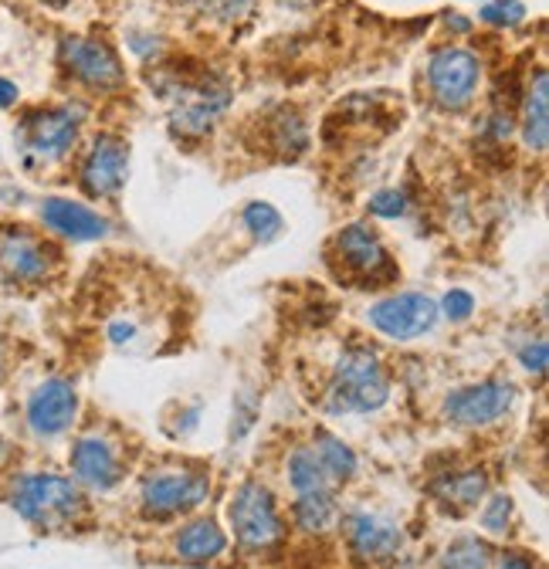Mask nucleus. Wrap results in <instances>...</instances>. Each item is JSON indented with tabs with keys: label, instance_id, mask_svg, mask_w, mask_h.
<instances>
[{
	"label": "nucleus",
	"instance_id": "8",
	"mask_svg": "<svg viewBox=\"0 0 549 569\" xmlns=\"http://www.w3.org/2000/svg\"><path fill=\"white\" fill-rule=\"evenodd\" d=\"M208 491H211V478L203 471H187V468L153 471L140 485V509L150 519H170L197 509L208 498Z\"/></svg>",
	"mask_w": 549,
	"mask_h": 569
},
{
	"label": "nucleus",
	"instance_id": "28",
	"mask_svg": "<svg viewBox=\"0 0 549 569\" xmlns=\"http://www.w3.org/2000/svg\"><path fill=\"white\" fill-rule=\"evenodd\" d=\"M478 18L492 28H516V24H522L526 8L519 0H489V4H482V11H478Z\"/></svg>",
	"mask_w": 549,
	"mask_h": 569
},
{
	"label": "nucleus",
	"instance_id": "26",
	"mask_svg": "<svg viewBox=\"0 0 549 569\" xmlns=\"http://www.w3.org/2000/svg\"><path fill=\"white\" fill-rule=\"evenodd\" d=\"M441 569H492V549L475 536H465L445 552Z\"/></svg>",
	"mask_w": 549,
	"mask_h": 569
},
{
	"label": "nucleus",
	"instance_id": "15",
	"mask_svg": "<svg viewBox=\"0 0 549 569\" xmlns=\"http://www.w3.org/2000/svg\"><path fill=\"white\" fill-rule=\"evenodd\" d=\"M347 542L360 562H383L400 552L403 532L397 522H390L377 512H353L347 519Z\"/></svg>",
	"mask_w": 549,
	"mask_h": 569
},
{
	"label": "nucleus",
	"instance_id": "35",
	"mask_svg": "<svg viewBox=\"0 0 549 569\" xmlns=\"http://www.w3.org/2000/svg\"><path fill=\"white\" fill-rule=\"evenodd\" d=\"M18 102V86L8 82V79H0V109H11Z\"/></svg>",
	"mask_w": 549,
	"mask_h": 569
},
{
	"label": "nucleus",
	"instance_id": "27",
	"mask_svg": "<svg viewBox=\"0 0 549 569\" xmlns=\"http://www.w3.org/2000/svg\"><path fill=\"white\" fill-rule=\"evenodd\" d=\"M190 4L211 21H221V24H234L241 21L244 14H251V4L254 0H190Z\"/></svg>",
	"mask_w": 549,
	"mask_h": 569
},
{
	"label": "nucleus",
	"instance_id": "19",
	"mask_svg": "<svg viewBox=\"0 0 549 569\" xmlns=\"http://www.w3.org/2000/svg\"><path fill=\"white\" fill-rule=\"evenodd\" d=\"M224 549H228V536L211 519H197L183 526L177 536V556L183 562H208V559H218Z\"/></svg>",
	"mask_w": 549,
	"mask_h": 569
},
{
	"label": "nucleus",
	"instance_id": "21",
	"mask_svg": "<svg viewBox=\"0 0 549 569\" xmlns=\"http://www.w3.org/2000/svg\"><path fill=\"white\" fill-rule=\"evenodd\" d=\"M289 485L296 488V495H312V491H332L336 481L312 448H296L289 458Z\"/></svg>",
	"mask_w": 549,
	"mask_h": 569
},
{
	"label": "nucleus",
	"instance_id": "20",
	"mask_svg": "<svg viewBox=\"0 0 549 569\" xmlns=\"http://www.w3.org/2000/svg\"><path fill=\"white\" fill-rule=\"evenodd\" d=\"M292 519L302 532H326L336 526L339 509H336V498L332 491H312V495H299L296 506H292Z\"/></svg>",
	"mask_w": 549,
	"mask_h": 569
},
{
	"label": "nucleus",
	"instance_id": "9",
	"mask_svg": "<svg viewBox=\"0 0 549 569\" xmlns=\"http://www.w3.org/2000/svg\"><path fill=\"white\" fill-rule=\"evenodd\" d=\"M61 64L76 82L89 89H119L126 82V68L116 48L102 38H64L61 41Z\"/></svg>",
	"mask_w": 549,
	"mask_h": 569
},
{
	"label": "nucleus",
	"instance_id": "17",
	"mask_svg": "<svg viewBox=\"0 0 549 569\" xmlns=\"http://www.w3.org/2000/svg\"><path fill=\"white\" fill-rule=\"evenodd\" d=\"M41 221L68 241H99L109 234V221L102 213H96L89 203L64 197H48L41 203Z\"/></svg>",
	"mask_w": 549,
	"mask_h": 569
},
{
	"label": "nucleus",
	"instance_id": "37",
	"mask_svg": "<svg viewBox=\"0 0 549 569\" xmlns=\"http://www.w3.org/2000/svg\"><path fill=\"white\" fill-rule=\"evenodd\" d=\"M41 4H48V8H64L68 0H41Z\"/></svg>",
	"mask_w": 549,
	"mask_h": 569
},
{
	"label": "nucleus",
	"instance_id": "12",
	"mask_svg": "<svg viewBox=\"0 0 549 569\" xmlns=\"http://www.w3.org/2000/svg\"><path fill=\"white\" fill-rule=\"evenodd\" d=\"M129 177V142L119 136H96L82 160V190L89 197H116Z\"/></svg>",
	"mask_w": 549,
	"mask_h": 569
},
{
	"label": "nucleus",
	"instance_id": "33",
	"mask_svg": "<svg viewBox=\"0 0 549 569\" xmlns=\"http://www.w3.org/2000/svg\"><path fill=\"white\" fill-rule=\"evenodd\" d=\"M441 309H445V316H448L451 322H465V319L475 312V299H471V292H465V289H451V292L445 296Z\"/></svg>",
	"mask_w": 549,
	"mask_h": 569
},
{
	"label": "nucleus",
	"instance_id": "16",
	"mask_svg": "<svg viewBox=\"0 0 549 569\" xmlns=\"http://www.w3.org/2000/svg\"><path fill=\"white\" fill-rule=\"evenodd\" d=\"M72 475H76V485H86L92 491L116 488L119 478H122V465H119L116 445L99 438V435L79 438L76 448H72Z\"/></svg>",
	"mask_w": 549,
	"mask_h": 569
},
{
	"label": "nucleus",
	"instance_id": "7",
	"mask_svg": "<svg viewBox=\"0 0 549 569\" xmlns=\"http://www.w3.org/2000/svg\"><path fill=\"white\" fill-rule=\"evenodd\" d=\"M478 82H482V61H478V54L468 48L448 44L428 58V92H431L435 106H441L448 112L465 109L475 99Z\"/></svg>",
	"mask_w": 549,
	"mask_h": 569
},
{
	"label": "nucleus",
	"instance_id": "24",
	"mask_svg": "<svg viewBox=\"0 0 549 569\" xmlns=\"http://www.w3.org/2000/svg\"><path fill=\"white\" fill-rule=\"evenodd\" d=\"M271 142H274V150H279V153H292V157H299L309 147V129H306V122L299 119L296 109H282L279 116L271 119Z\"/></svg>",
	"mask_w": 549,
	"mask_h": 569
},
{
	"label": "nucleus",
	"instance_id": "36",
	"mask_svg": "<svg viewBox=\"0 0 549 569\" xmlns=\"http://www.w3.org/2000/svg\"><path fill=\"white\" fill-rule=\"evenodd\" d=\"M445 24H448L451 31H458V34L471 31V21H468V18H458V14H448V18H445Z\"/></svg>",
	"mask_w": 549,
	"mask_h": 569
},
{
	"label": "nucleus",
	"instance_id": "22",
	"mask_svg": "<svg viewBox=\"0 0 549 569\" xmlns=\"http://www.w3.org/2000/svg\"><path fill=\"white\" fill-rule=\"evenodd\" d=\"M445 502H455L461 509L475 506L478 498L489 491V475L482 468H471V471H455V475H445L435 488Z\"/></svg>",
	"mask_w": 549,
	"mask_h": 569
},
{
	"label": "nucleus",
	"instance_id": "32",
	"mask_svg": "<svg viewBox=\"0 0 549 569\" xmlns=\"http://www.w3.org/2000/svg\"><path fill=\"white\" fill-rule=\"evenodd\" d=\"M234 417H238V427H231V438L234 441H241L248 431H251V423H254V417H258V400H254V393H241L238 397V410H234Z\"/></svg>",
	"mask_w": 549,
	"mask_h": 569
},
{
	"label": "nucleus",
	"instance_id": "14",
	"mask_svg": "<svg viewBox=\"0 0 549 569\" xmlns=\"http://www.w3.org/2000/svg\"><path fill=\"white\" fill-rule=\"evenodd\" d=\"M336 254L360 281H380V278H393L397 274V268L390 264L387 248L363 224H350V228H342L336 234Z\"/></svg>",
	"mask_w": 549,
	"mask_h": 569
},
{
	"label": "nucleus",
	"instance_id": "6",
	"mask_svg": "<svg viewBox=\"0 0 549 569\" xmlns=\"http://www.w3.org/2000/svg\"><path fill=\"white\" fill-rule=\"evenodd\" d=\"M170 126L173 132L180 136H208L214 129V122L221 119V112L228 109L231 102V92L224 82L218 79H187V82H177L170 92Z\"/></svg>",
	"mask_w": 549,
	"mask_h": 569
},
{
	"label": "nucleus",
	"instance_id": "5",
	"mask_svg": "<svg viewBox=\"0 0 549 569\" xmlns=\"http://www.w3.org/2000/svg\"><path fill=\"white\" fill-rule=\"evenodd\" d=\"M54 264H58V251L31 228L21 224L0 228V284L34 289V284L51 278Z\"/></svg>",
	"mask_w": 549,
	"mask_h": 569
},
{
	"label": "nucleus",
	"instance_id": "29",
	"mask_svg": "<svg viewBox=\"0 0 549 569\" xmlns=\"http://www.w3.org/2000/svg\"><path fill=\"white\" fill-rule=\"evenodd\" d=\"M509 519H512V498H509V495H496L492 502L482 509V526H486L492 536H502L506 526H509Z\"/></svg>",
	"mask_w": 549,
	"mask_h": 569
},
{
	"label": "nucleus",
	"instance_id": "11",
	"mask_svg": "<svg viewBox=\"0 0 549 569\" xmlns=\"http://www.w3.org/2000/svg\"><path fill=\"white\" fill-rule=\"evenodd\" d=\"M516 403V387L502 380H486L475 387H461L448 393L445 400V417L458 427H486L496 423L509 407Z\"/></svg>",
	"mask_w": 549,
	"mask_h": 569
},
{
	"label": "nucleus",
	"instance_id": "18",
	"mask_svg": "<svg viewBox=\"0 0 549 569\" xmlns=\"http://www.w3.org/2000/svg\"><path fill=\"white\" fill-rule=\"evenodd\" d=\"M519 126H522L526 150L546 153V147H549V71L546 68L536 71L526 86V92H522Z\"/></svg>",
	"mask_w": 549,
	"mask_h": 569
},
{
	"label": "nucleus",
	"instance_id": "25",
	"mask_svg": "<svg viewBox=\"0 0 549 569\" xmlns=\"http://www.w3.org/2000/svg\"><path fill=\"white\" fill-rule=\"evenodd\" d=\"M241 221H244V228L251 231V238L261 241V244L274 241V238H279V234L286 231L282 213L274 210L268 200H251V203L244 207V213H241Z\"/></svg>",
	"mask_w": 549,
	"mask_h": 569
},
{
	"label": "nucleus",
	"instance_id": "2",
	"mask_svg": "<svg viewBox=\"0 0 549 569\" xmlns=\"http://www.w3.org/2000/svg\"><path fill=\"white\" fill-rule=\"evenodd\" d=\"M390 383L387 373L377 360V352L357 346L339 356L329 393H326V410L329 413H370L387 403Z\"/></svg>",
	"mask_w": 549,
	"mask_h": 569
},
{
	"label": "nucleus",
	"instance_id": "31",
	"mask_svg": "<svg viewBox=\"0 0 549 569\" xmlns=\"http://www.w3.org/2000/svg\"><path fill=\"white\" fill-rule=\"evenodd\" d=\"M546 360H549V346H546V339L526 342V346L519 349V363H522L529 373H536V377L546 373Z\"/></svg>",
	"mask_w": 549,
	"mask_h": 569
},
{
	"label": "nucleus",
	"instance_id": "10",
	"mask_svg": "<svg viewBox=\"0 0 549 569\" xmlns=\"http://www.w3.org/2000/svg\"><path fill=\"white\" fill-rule=\"evenodd\" d=\"M438 312L441 309L435 306V299L418 296V292H403V296H390V299L377 302L367 316L377 332H383L387 339L407 342V339H418V336L431 332L438 322Z\"/></svg>",
	"mask_w": 549,
	"mask_h": 569
},
{
	"label": "nucleus",
	"instance_id": "23",
	"mask_svg": "<svg viewBox=\"0 0 549 569\" xmlns=\"http://www.w3.org/2000/svg\"><path fill=\"white\" fill-rule=\"evenodd\" d=\"M312 451L319 455V461L326 465V471L332 475L336 485H339V481H350V478L357 475V455H353L347 445H342L336 435L319 431L316 441H312Z\"/></svg>",
	"mask_w": 549,
	"mask_h": 569
},
{
	"label": "nucleus",
	"instance_id": "4",
	"mask_svg": "<svg viewBox=\"0 0 549 569\" xmlns=\"http://www.w3.org/2000/svg\"><path fill=\"white\" fill-rule=\"evenodd\" d=\"M79 126H82V109L76 106H41L24 112L21 142H24L28 167L64 160L79 139Z\"/></svg>",
	"mask_w": 549,
	"mask_h": 569
},
{
	"label": "nucleus",
	"instance_id": "30",
	"mask_svg": "<svg viewBox=\"0 0 549 569\" xmlns=\"http://www.w3.org/2000/svg\"><path fill=\"white\" fill-rule=\"evenodd\" d=\"M370 210L377 213V218H403L407 197H403V190H380L370 197Z\"/></svg>",
	"mask_w": 549,
	"mask_h": 569
},
{
	"label": "nucleus",
	"instance_id": "34",
	"mask_svg": "<svg viewBox=\"0 0 549 569\" xmlns=\"http://www.w3.org/2000/svg\"><path fill=\"white\" fill-rule=\"evenodd\" d=\"M499 569H539V566L526 552H509V556H502Z\"/></svg>",
	"mask_w": 549,
	"mask_h": 569
},
{
	"label": "nucleus",
	"instance_id": "3",
	"mask_svg": "<svg viewBox=\"0 0 549 569\" xmlns=\"http://www.w3.org/2000/svg\"><path fill=\"white\" fill-rule=\"evenodd\" d=\"M228 519L234 529V539L244 549H271L286 539V522L279 516V506H274V495L261 485V481H244L238 485V491L231 495L228 506Z\"/></svg>",
	"mask_w": 549,
	"mask_h": 569
},
{
	"label": "nucleus",
	"instance_id": "13",
	"mask_svg": "<svg viewBox=\"0 0 549 569\" xmlns=\"http://www.w3.org/2000/svg\"><path fill=\"white\" fill-rule=\"evenodd\" d=\"M79 413V393L68 380H44L28 397V427L38 438H58L72 427Z\"/></svg>",
	"mask_w": 549,
	"mask_h": 569
},
{
	"label": "nucleus",
	"instance_id": "1",
	"mask_svg": "<svg viewBox=\"0 0 549 569\" xmlns=\"http://www.w3.org/2000/svg\"><path fill=\"white\" fill-rule=\"evenodd\" d=\"M11 506L14 512L38 526L41 532L68 529L86 512V495L72 478H61L51 471L21 475L11 488Z\"/></svg>",
	"mask_w": 549,
	"mask_h": 569
}]
</instances>
